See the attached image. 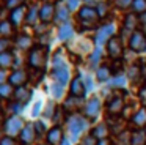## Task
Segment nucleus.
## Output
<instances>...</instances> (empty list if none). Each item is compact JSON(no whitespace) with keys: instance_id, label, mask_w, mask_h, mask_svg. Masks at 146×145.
I'll return each instance as SVG.
<instances>
[{"instance_id":"nucleus-1","label":"nucleus","mask_w":146,"mask_h":145,"mask_svg":"<svg viewBox=\"0 0 146 145\" xmlns=\"http://www.w3.org/2000/svg\"><path fill=\"white\" fill-rule=\"evenodd\" d=\"M52 76L54 81H57L58 84L66 87L68 82L71 79V68L68 65L66 58L63 57V52L58 50L54 57H52Z\"/></svg>"},{"instance_id":"nucleus-2","label":"nucleus","mask_w":146,"mask_h":145,"mask_svg":"<svg viewBox=\"0 0 146 145\" xmlns=\"http://www.w3.org/2000/svg\"><path fill=\"white\" fill-rule=\"evenodd\" d=\"M66 126H68V132L71 136V140H79L80 136L88 128V120L80 113H72L66 118Z\"/></svg>"},{"instance_id":"nucleus-3","label":"nucleus","mask_w":146,"mask_h":145,"mask_svg":"<svg viewBox=\"0 0 146 145\" xmlns=\"http://www.w3.org/2000/svg\"><path fill=\"white\" fill-rule=\"evenodd\" d=\"M47 55L49 50L47 46H35L29 50V55H27V63L32 69H42L46 66V62H47Z\"/></svg>"},{"instance_id":"nucleus-4","label":"nucleus","mask_w":146,"mask_h":145,"mask_svg":"<svg viewBox=\"0 0 146 145\" xmlns=\"http://www.w3.org/2000/svg\"><path fill=\"white\" fill-rule=\"evenodd\" d=\"M77 17H79V22L82 24L83 28H93L99 22V16L96 13V8L85 6V5L77 11Z\"/></svg>"},{"instance_id":"nucleus-5","label":"nucleus","mask_w":146,"mask_h":145,"mask_svg":"<svg viewBox=\"0 0 146 145\" xmlns=\"http://www.w3.org/2000/svg\"><path fill=\"white\" fill-rule=\"evenodd\" d=\"M24 126H25V123H24V120L21 118L19 115H10L5 120L3 132L8 137H19V134L24 129Z\"/></svg>"},{"instance_id":"nucleus-6","label":"nucleus","mask_w":146,"mask_h":145,"mask_svg":"<svg viewBox=\"0 0 146 145\" xmlns=\"http://www.w3.org/2000/svg\"><path fill=\"white\" fill-rule=\"evenodd\" d=\"M115 33H116V27H115L113 22H107V24L101 25V27H99V30L96 32V35H94L96 46H102V44H107L113 36H116Z\"/></svg>"},{"instance_id":"nucleus-7","label":"nucleus","mask_w":146,"mask_h":145,"mask_svg":"<svg viewBox=\"0 0 146 145\" xmlns=\"http://www.w3.org/2000/svg\"><path fill=\"white\" fill-rule=\"evenodd\" d=\"M101 109H102V103L98 96H93L90 98L88 101L85 103V107H83V112H85V117L90 120H94L99 117L101 113Z\"/></svg>"},{"instance_id":"nucleus-8","label":"nucleus","mask_w":146,"mask_h":145,"mask_svg":"<svg viewBox=\"0 0 146 145\" xmlns=\"http://www.w3.org/2000/svg\"><path fill=\"white\" fill-rule=\"evenodd\" d=\"M127 46H129L130 50H133V52H145L146 49V35L143 33V32L137 30L132 33V36H130L129 43H127Z\"/></svg>"},{"instance_id":"nucleus-9","label":"nucleus","mask_w":146,"mask_h":145,"mask_svg":"<svg viewBox=\"0 0 146 145\" xmlns=\"http://www.w3.org/2000/svg\"><path fill=\"white\" fill-rule=\"evenodd\" d=\"M105 46H107V54H108V55H110L113 60H118L121 55H123V52H124L123 41H121L119 36H113L107 44H105Z\"/></svg>"},{"instance_id":"nucleus-10","label":"nucleus","mask_w":146,"mask_h":145,"mask_svg":"<svg viewBox=\"0 0 146 145\" xmlns=\"http://www.w3.org/2000/svg\"><path fill=\"white\" fill-rule=\"evenodd\" d=\"M82 107H85L83 104V98H77V96H68L63 103V110L64 112H69L71 115L72 113H77V110H80Z\"/></svg>"},{"instance_id":"nucleus-11","label":"nucleus","mask_w":146,"mask_h":145,"mask_svg":"<svg viewBox=\"0 0 146 145\" xmlns=\"http://www.w3.org/2000/svg\"><path fill=\"white\" fill-rule=\"evenodd\" d=\"M27 81H29V72H27L25 69H22V68L14 69V71L10 74V79H8V82H10V84L13 85L14 88L25 85Z\"/></svg>"},{"instance_id":"nucleus-12","label":"nucleus","mask_w":146,"mask_h":145,"mask_svg":"<svg viewBox=\"0 0 146 145\" xmlns=\"http://www.w3.org/2000/svg\"><path fill=\"white\" fill-rule=\"evenodd\" d=\"M39 19L42 24H49L55 19V5L50 2H44L39 6Z\"/></svg>"},{"instance_id":"nucleus-13","label":"nucleus","mask_w":146,"mask_h":145,"mask_svg":"<svg viewBox=\"0 0 146 145\" xmlns=\"http://www.w3.org/2000/svg\"><path fill=\"white\" fill-rule=\"evenodd\" d=\"M36 137H38V136H36L35 126L30 125V123H27V125L24 126V129L21 131V134H19V142L22 145H32V144H35Z\"/></svg>"},{"instance_id":"nucleus-14","label":"nucleus","mask_w":146,"mask_h":145,"mask_svg":"<svg viewBox=\"0 0 146 145\" xmlns=\"http://www.w3.org/2000/svg\"><path fill=\"white\" fill-rule=\"evenodd\" d=\"M69 16H71V11L66 6V3H63V2L55 3V22L63 25L66 22H69Z\"/></svg>"},{"instance_id":"nucleus-15","label":"nucleus","mask_w":146,"mask_h":145,"mask_svg":"<svg viewBox=\"0 0 146 145\" xmlns=\"http://www.w3.org/2000/svg\"><path fill=\"white\" fill-rule=\"evenodd\" d=\"M69 93L72 95V96H77V98H85L86 88H85V84H83V77H80V76H76V77L71 81Z\"/></svg>"},{"instance_id":"nucleus-16","label":"nucleus","mask_w":146,"mask_h":145,"mask_svg":"<svg viewBox=\"0 0 146 145\" xmlns=\"http://www.w3.org/2000/svg\"><path fill=\"white\" fill-rule=\"evenodd\" d=\"M27 11H29V9H27L24 5L11 11V14H10V22L13 24V27H21V25H22L24 22H25Z\"/></svg>"},{"instance_id":"nucleus-17","label":"nucleus","mask_w":146,"mask_h":145,"mask_svg":"<svg viewBox=\"0 0 146 145\" xmlns=\"http://www.w3.org/2000/svg\"><path fill=\"white\" fill-rule=\"evenodd\" d=\"M32 95H33V90L29 88L27 85H22V87H17L14 90V99L17 103H21L22 106H25L30 99H32Z\"/></svg>"},{"instance_id":"nucleus-18","label":"nucleus","mask_w":146,"mask_h":145,"mask_svg":"<svg viewBox=\"0 0 146 145\" xmlns=\"http://www.w3.org/2000/svg\"><path fill=\"white\" fill-rule=\"evenodd\" d=\"M71 50H74V52L80 54V55H85V54H91L93 50V41L86 40V38H82V40H79L76 44H72L71 46Z\"/></svg>"},{"instance_id":"nucleus-19","label":"nucleus","mask_w":146,"mask_h":145,"mask_svg":"<svg viewBox=\"0 0 146 145\" xmlns=\"http://www.w3.org/2000/svg\"><path fill=\"white\" fill-rule=\"evenodd\" d=\"M47 137V144L49 145H61L64 140V134L61 131L60 126H54L52 129H49V132L46 134Z\"/></svg>"},{"instance_id":"nucleus-20","label":"nucleus","mask_w":146,"mask_h":145,"mask_svg":"<svg viewBox=\"0 0 146 145\" xmlns=\"http://www.w3.org/2000/svg\"><path fill=\"white\" fill-rule=\"evenodd\" d=\"M123 110H124V99L121 96H115L107 103V112L110 113V115L118 117Z\"/></svg>"},{"instance_id":"nucleus-21","label":"nucleus","mask_w":146,"mask_h":145,"mask_svg":"<svg viewBox=\"0 0 146 145\" xmlns=\"http://www.w3.org/2000/svg\"><path fill=\"white\" fill-rule=\"evenodd\" d=\"M76 35V30H74V25L71 22H66V24L60 25L58 28V33H57V38L60 41H69L71 38Z\"/></svg>"},{"instance_id":"nucleus-22","label":"nucleus","mask_w":146,"mask_h":145,"mask_svg":"<svg viewBox=\"0 0 146 145\" xmlns=\"http://www.w3.org/2000/svg\"><path fill=\"white\" fill-rule=\"evenodd\" d=\"M14 46L16 47H19V49H22V50H27V49H32V47H35L33 46V40L29 36V35H25V33H19L16 36V40H14Z\"/></svg>"},{"instance_id":"nucleus-23","label":"nucleus","mask_w":146,"mask_h":145,"mask_svg":"<svg viewBox=\"0 0 146 145\" xmlns=\"http://www.w3.org/2000/svg\"><path fill=\"white\" fill-rule=\"evenodd\" d=\"M41 22L39 19V6H30L29 11H27V17H25V24L32 25L33 28Z\"/></svg>"},{"instance_id":"nucleus-24","label":"nucleus","mask_w":146,"mask_h":145,"mask_svg":"<svg viewBox=\"0 0 146 145\" xmlns=\"http://www.w3.org/2000/svg\"><path fill=\"white\" fill-rule=\"evenodd\" d=\"M130 122H132V125L137 126L138 129L140 128H145V126H146V107H140V109L132 115Z\"/></svg>"},{"instance_id":"nucleus-25","label":"nucleus","mask_w":146,"mask_h":145,"mask_svg":"<svg viewBox=\"0 0 146 145\" xmlns=\"http://www.w3.org/2000/svg\"><path fill=\"white\" fill-rule=\"evenodd\" d=\"M108 132H110V128H108L107 123H99V125H96L93 128L91 136H94L98 140H102V139H107Z\"/></svg>"},{"instance_id":"nucleus-26","label":"nucleus","mask_w":146,"mask_h":145,"mask_svg":"<svg viewBox=\"0 0 146 145\" xmlns=\"http://www.w3.org/2000/svg\"><path fill=\"white\" fill-rule=\"evenodd\" d=\"M102 52H104V50H102V46L94 47V50L90 54V58H88L90 68H94V69L99 68V63H101V58H102Z\"/></svg>"},{"instance_id":"nucleus-27","label":"nucleus","mask_w":146,"mask_h":145,"mask_svg":"<svg viewBox=\"0 0 146 145\" xmlns=\"http://www.w3.org/2000/svg\"><path fill=\"white\" fill-rule=\"evenodd\" d=\"M130 145H146L145 129H135L130 132Z\"/></svg>"},{"instance_id":"nucleus-28","label":"nucleus","mask_w":146,"mask_h":145,"mask_svg":"<svg viewBox=\"0 0 146 145\" xmlns=\"http://www.w3.org/2000/svg\"><path fill=\"white\" fill-rule=\"evenodd\" d=\"M11 66H14V55L11 50L0 54V68L2 69H10Z\"/></svg>"},{"instance_id":"nucleus-29","label":"nucleus","mask_w":146,"mask_h":145,"mask_svg":"<svg viewBox=\"0 0 146 145\" xmlns=\"http://www.w3.org/2000/svg\"><path fill=\"white\" fill-rule=\"evenodd\" d=\"M14 35V27L10 21H0V38L10 40Z\"/></svg>"},{"instance_id":"nucleus-30","label":"nucleus","mask_w":146,"mask_h":145,"mask_svg":"<svg viewBox=\"0 0 146 145\" xmlns=\"http://www.w3.org/2000/svg\"><path fill=\"white\" fill-rule=\"evenodd\" d=\"M110 76H111V69H110V66H107V65H101L96 69V79H98L99 82L110 81Z\"/></svg>"},{"instance_id":"nucleus-31","label":"nucleus","mask_w":146,"mask_h":145,"mask_svg":"<svg viewBox=\"0 0 146 145\" xmlns=\"http://www.w3.org/2000/svg\"><path fill=\"white\" fill-rule=\"evenodd\" d=\"M138 24H140V19L137 17L135 13H130L124 17V28H127L130 32H137V25Z\"/></svg>"},{"instance_id":"nucleus-32","label":"nucleus","mask_w":146,"mask_h":145,"mask_svg":"<svg viewBox=\"0 0 146 145\" xmlns=\"http://www.w3.org/2000/svg\"><path fill=\"white\" fill-rule=\"evenodd\" d=\"M127 81H129V79H127L124 74H116L115 77L110 79V85L113 88H126L127 87Z\"/></svg>"},{"instance_id":"nucleus-33","label":"nucleus","mask_w":146,"mask_h":145,"mask_svg":"<svg viewBox=\"0 0 146 145\" xmlns=\"http://www.w3.org/2000/svg\"><path fill=\"white\" fill-rule=\"evenodd\" d=\"M50 93L55 99H61V98L64 96V85H61V84H58L57 81H54L50 85Z\"/></svg>"},{"instance_id":"nucleus-34","label":"nucleus","mask_w":146,"mask_h":145,"mask_svg":"<svg viewBox=\"0 0 146 145\" xmlns=\"http://www.w3.org/2000/svg\"><path fill=\"white\" fill-rule=\"evenodd\" d=\"M141 66H130L127 69V79H130V82H138L141 79Z\"/></svg>"},{"instance_id":"nucleus-35","label":"nucleus","mask_w":146,"mask_h":145,"mask_svg":"<svg viewBox=\"0 0 146 145\" xmlns=\"http://www.w3.org/2000/svg\"><path fill=\"white\" fill-rule=\"evenodd\" d=\"M14 90H16V88H14L10 82H7V84H3V85H0V98L10 99L11 96H14Z\"/></svg>"},{"instance_id":"nucleus-36","label":"nucleus","mask_w":146,"mask_h":145,"mask_svg":"<svg viewBox=\"0 0 146 145\" xmlns=\"http://www.w3.org/2000/svg\"><path fill=\"white\" fill-rule=\"evenodd\" d=\"M96 13H98L99 19L105 17V16L110 13V8H108V3L104 2V0H99V3L96 5Z\"/></svg>"},{"instance_id":"nucleus-37","label":"nucleus","mask_w":146,"mask_h":145,"mask_svg":"<svg viewBox=\"0 0 146 145\" xmlns=\"http://www.w3.org/2000/svg\"><path fill=\"white\" fill-rule=\"evenodd\" d=\"M130 9H132V13H135V14H143V13L146 11V0H133Z\"/></svg>"},{"instance_id":"nucleus-38","label":"nucleus","mask_w":146,"mask_h":145,"mask_svg":"<svg viewBox=\"0 0 146 145\" xmlns=\"http://www.w3.org/2000/svg\"><path fill=\"white\" fill-rule=\"evenodd\" d=\"M55 110H57V106L54 104V101H47L46 109L42 110V117H46V118H54Z\"/></svg>"},{"instance_id":"nucleus-39","label":"nucleus","mask_w":146,"mask_h":145,"mask_svg":"<svg viewBox=\"0 0 146 145\" xmlns=\"http://www.w3.org/2000/svg\"><path fill=\"white\" fill-rule=\"evenodd\" d=\"M33 126H35V131H36V136H38V137H41L42 134L49 132L47 128H46V123L42 122V120H36V122L33 123Z\"/></svg>"},{"instance_id":"nucleus-40","label":"nucleus","mask_w":146,"mask_h":145,"mask_svg":"<svg viewBox=\"0 0 146 145\" xmlns=\"http://www.w3.org/2000/svg\"><path fill=\"white\" fill-rule=\"evenodd\" d=\"M64 110H63V107H57V110H55V113H54V123H55V126H60V123H63V122H66V118H63V115H64Z\"/></svg>"},{"instance_id":"nucleus-41","label":"nucleus","mask_w":146,"mask_h":145,"mask_svg":"<svg viewBox=\"0 0 146 145\" xmlns=\"http://www.w3.org/2000/svg\"><path fill=\"white\" fill-rule=\"evenodd\" d=\"M3 5H5V8L13 11V9H16V8L24 5V0H3Z\"/></svg>"},{"instance_id":"nucleus-42","label":"nucleus","mask_w":146,"mask_h":145,"mask_svg":"<svg viewBox=\"0 0 146 145\" xmlns=\"http://www.w3.org/2000/svg\"><path fill=\"white\" fill-rule=\"evenodd\" d=\"M118 142H119V145H130V132L124 131L118 134Z\"/></svg>"},{"instance_id":"nucleus-43","label":"nucleus","mask_w":146,"mask_h":145,"mask_svg":"<svg viewBox=\"0 0 146 145\" xmlns=\"http://www.w3.org/2000/svg\"><path fill=\"white\" fill-rule=\"evenodd\" d=\"M132 2L133 0H115V6L118 9H127L132 6Z\"/></svg>"},{"instance_id":"nucleus-44","label":"nucleus","mask_w":146,"mask_h":145,"mask_svg":"<svg viewBox=\"0 0 146 145\" xmlns=\"http://www.w3.org/2000/svg\"><path fill=\"white\" fill-rule=\"evenodd\" d=\"M24 106L21 103H17V101H14V103L10 104V110H11V115H19L21 112H22Z\"/></svg>"},{"instance_id":"nucleus-45","label":"nucleus","mask_w":146,"mask_h":145,"mask_svg":"<svg viewBox=\"0 0 146 145\" xmlns=\"http://www.w3.org/2000/svg\"><path fill=\"white\" fill-rule=\"evenodd\" d=\"M79 145H98V139H96L94 136L88 134V136H85V137L80 140Z\"/></svg>"},{"instance_id":"nucleus-46","label":"nucleus","mask_w":146,"mask_h":145,"mask_svg":"<svg viewBox=\"0 0 146 145\" xmlns=\"http://www.w3.org/2000/svg\"><path fill=\"white\" fill-rule=\"evenodd\" d=\"M66 6L69 8V11H79V6H80V0H64Z\"/></svg>"},{"instance_id":"nucleus-47","label":"nucleus","mask_w":146,"mask_h":145,"mask_svg":"<svg viewBox=\"0 0 146 145\" xmlns=\"http://www.w3.org/2000/svg\"><path fill=\"white\" fill-rule=\"evenodd\" d=\"M42 109V99H38L35 104H33V109H32V117H38L41 113Z\"/></svg>"},{"instance_id":"nucleus-48","label":"nucleus","mask_w":146,"mask_h":145,"mask_svg":"<svg viewBox=\"0 0 146 145\" xmlns=\"http://www.w3.org/2000/svg\"><path fill=\"white\" fill-rule=\"evenodd\" d=\"M83 84H85L86 91H91L93 88H94V81H93L91 76H85V77H83Z\"/></svg>"},{"instance_id":"nucleus-49","label":"nucleus","mask_w":146,"mask_h":145,"mask_svg":"<svg viewBox=\"0 0 146 145\" xmlns=\"http://www.w3.org/2000/svg\"><path fill=\"white\" fill-rule=\"evenodd\" d=\"M10 46H11V41L10 40H7V38H0V54L7 52Z\"/></svg>"},{"instance_id":"nucleus-50","label":"nucleus","mask_w":146,"mask_h":145,"mask_svg":"<svg viewBox=\"0 0 146 145\" xmlns=\"http://www.w3.org/2000/svg\"><path fill=\"white\" fill-rule=\"evenodd\" d=\"M0 145H17L14 137H8V136H3L0 139Z\"/></svg>"},{"instance_id":"nucleus-51","label":"nucleus","mask_w":146,"mask_h":145,"mask_svg":"<svg viewBox=\"0 0 146 145\" xmlns=\"http://www.w3.org/2000/svg\"><path fill=\"white\" fill-rule=\"evenodd\" d=\"M8 79H10V74H8V71H7V69H2V68H0V85L7 84Z\"/></svg>"},{"instance_id":"nucleus-52","label":"nucleus","mask_w":146,"mask_h":145,"mask_svg":"<svg viewBox=\"0 0 146 145\" xmlns=\"http://www.w3.org/2000/svg\"><path fill=\"white\" fill-rule=\"evenodd\" d=\"M46 25H47V24H42V22H39V24L35 27V30H36V35H44L42 32H46Z\"/></svg>"},{"instance_id":"nucleus-53","label":"nucleus","mask_w":146,"mask_h":145,"mask_svg":"<svg viewBox=\"0 0 146 145\" xmlns=\"http://www.w3.org/2000/svg\"><path fill=\"white\" fill-rule=\"evenodd\" d=\"M85 2V6H91V8H96V5H98V0H83Z\"/></svg>"},{"instance_id":"nucleus-54","label":"nucleus","mask_w":146,"mask_h":145,"mask_svg":"<svg viewBox=\"0 0 146 145\" xmlns=\"http://www.w3.org/2000/svg\"><path fill=\"white\" fill-rule=\"evenodd\" d=\"M140 98H141L143 107H146V88H143V90L140 91Z\"/></svg>"},{"instance_id":"nucleus-55","label":"nucleus","mask_w":146,"mask_h":145,"mask_svg":"<svg viewBox=\"0 0 146 145\" xmlns=\"http://www.w3.org/2000/svg\"><path fill=\"white\" fill-rule=\"evenodd\" d=\"M138 19H140V24L146 25V11L143 13V14H140V16H138Z\"/></svg>"},{"instance_id":"nucleus-56","label":"nucleus","mask_w":146,"mask_h":145,"mask_svg":"<svg viewBox=\"0 0 146 145\" xmlns=\"http://www.w3.org/2000/svg\"><path fill=\"white\" fill-rule=\"evenodd\" d=\"M5 117H3V112H2V110H0V129H3V125H5Z\"/></svg>"},{"instance_id":"nucleus-57","label":"nucleus","mask_w":146,"mask_h":145,"mask_svg":"<svg viewBox=\"0 0 146 145\" xmlns=\"http://www.w3.org/2000/svg\"><path fill=\"white\" fill-rule=\"evenodd\" d=\"M98 145H110V140L108 139H102V140H98Z\"/></svg>"},{"instance_id":"nucleus-58","label":"nucleus","mask_w":146,"mask_h":145,"mask_svg":"<svg viewBox=\"0 0 146 145\" xmlns=\"http://www.w3.org/2000/svg\"><path fill=\"white\" fill-rule=\"evenodd\" d=\"M61 145H72V144H71V139L64 137V140H63V144H61Z\"/></svg>"},{"instance_id":"nucleus-59","label":"nucleus","mask_w":146,"mask_h":145,"mask_svg":"<svg viewBox=\"0 0 146 145\" xmlns=\"http://www.w3.org/2000/svg\"><path fill=\"white\" fill-rule=\"evenodd\" d=\"M145 132H146V126H145Z\"/></svg>"},{"instance_id":"nucleus-60","label":"nucleus","mask_w":146,"mask_h":145,"mask_svg":"<svg viewBox=\"0 0 146 145\" xmlns=\"http://www.w3.org/2000/svg\"><path fill=\"white\" fill-rule=\"evenodd\" d=\"M104 2H105V0H104Z\"/></svg>"}]
</instances>
